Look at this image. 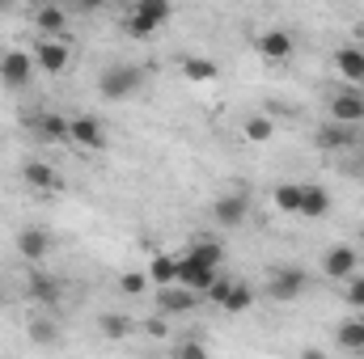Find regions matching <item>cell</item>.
I'll list each match as a JSON object with an SVG mask.
<instances>
[{
	"label": "cell",
	"mask_w": 364,
	"mask_h": 359,
	"mask_svg": "<svg viewBox=\"0 0 364 359\" xmlns=\"http://www.w3.org/2000/svg\"><path fill=\"white\" fill-rule=\"evenodd\" d=\"M250 300H255V292H250L246 283H233V292H229V300H225V313H246Z\"/></svg>",
	"instance_id": "cell-30"
},
{
	"label": "cell",
	"mask_w": 364,
	"mask_h": 359,
	"mask_svg": "<svg viewBox=\"0 0 364 359\" xmlns=\"http://www.w3.org/2000/svg\"><path fill=\"white\" fill-rule=\"evenodd\" d=\"M26 287H30V296H34L38 304H55V300H60L55 279H51V275H43V270H30V283H26Z\"/></svg>",
	"instance_id": "cell-22"
},
{
	"label": "cell",
	"mask_w": 364,
	"mask_h": 359,
	"mask_svg": "<svg viewBox=\"0 0 364 359\" xmlns=\"http://www.w3.org/2000/svg\"><path fill=\"white\" fill-rule=\"evenodd\" d=\"M356 153H360V165H364V136H360V144H356Z\"/></svg>",
	"instance_id": "cell-35"
},
{
	"label": "cell",
	"mask_w": 364,
	"mask_h": 359,
	"mask_svg": "<svg viewBox=\"0 0 364 359\" xmlns=\"http://www.w3.org/2000/svg\"><path fill=\"white\" fill-rule=\"evenodd\" d=\"M331 211V190L326 186H301V216L322 220Z\"/></svg>",
	"instance_id": "cell-17"
},
{
	"label": "cell",
	"mask_w": 364,
	"mask_h": 359,
	"mask_svg": "<svg viewBox=\"0 0 364 359\" xmlns=\"http://www.w3.org/2000/svg\"><path fill=\"white\" fill-rule=\"evenodd\" d=\"M144 275H149V283H153L157 292H161V287H174V283H178V263H174L170 254H153Z\"/></svg>",
	"instance_id": "cell-16"
},
{
	"label": "cell",
	"mask_w": 364,
	"mask_h": 359,
	"mask_svg": "<svg viewBox=\"0 0 364 359\" xmlns=\"http://www.w3.org/2000/svg\"><path fill=\"white\" fill-rule=\"evenodd\" d=\"M17 254L34 267V263H43L47 254H51V237H47V228H21L17 233Z\"/></svg>",
	"instance_id": "cell-14"
},
{
	"label": "cell",
	"mask_w": 364,
	"mask_h": 359,
	"mask_svg": "<svg viewBox=\"0 0 364 359\" xmlns=\"http://www.w3.org/2000/svg\"><path fill=\"white\" fill-rule=\"evenodd\" d=\"M0 304H4V287H0Z\"/></svg>",
	"instance_id": "cell-36"
},
{
	"label": "cell",
	"mask_w": 364,
	"mask_h": 359,
	"mask_svg": "<svg viewBox=\"0 0 364 359\" xmlns=\"http://www.w3.org/2000/svg\"><path fill=\"white\" fill-rule=\"evenodd\" d=\"M246 211H250L246 194H220V199L212 203V220H216L220 228H237V224L246 220Z\"/></svg>",
	"instance_id": "cell-13"
},
{
	"label": "cell",
	"mask_w": 364,
	"mask_h": 359,
	"mask_svg": "<svg viewBox=\"0 0 364 359\" xmlns=\"http://www.w3.org/2000/svg\"><path fill=\"white\" fill-rule=\"evenodd\" d=\"M348 304H352V309H364V275L348 279Z\"/></svg>",
	"instance_id": "cell-33"
},
{
	"label": "cell",
	"mask_w": 364,
	"mask_h": 359,
	"mask_svg": "<svg viewBox=\"0 0 364 359\" xmlns=\"http://www.w3.org/2000/svg\"><path fill=\"white\" fill-rule=\"evenodd\" d=\"M34 77V55L26 51H4L0 55V85L4 89H26Z\"/></svg>",
	"instance_id": "cell-4"
},
{
	"label": "cell",
	"mask_w": 364,
	"mask_h": 359,
	"mask_svg": "<svg viewBox=\"0 0 364 359\" xmlns=\"http://www.w3.org/2000/svg\"><path fill=\"white\" fill-rule=\"evenodd\" d=\"M149 287H153V283H149L144 270H123V275H119V292H123V296H144Z\"/></svg>",
	"instance_id": "cell-28"
},
{
	"label": "cell",
	"mask_w": 364,
	"mask_h": 359,
	"mask_svg": "<svg viewBox=\"0 0 364 359\" xmlns=\"http://www.w3.org/2000/svg\"><path fill=\"white\" fill-rule=\"evenodd\" d=\"M174 263H178V287H186V292H208V287L216 283V275H220V270L195 263L191 254H178Z\"/></svg>",
	"instance_id": "cell-8"
},
{
	"label": "cell",
	"mask_w": 364,
	"mask_h": 359,
	"mask_svg": "<svg viewBox=\"0 0 364 359\" xmlns=\"http://www.w3.org/2000/svg\"><path fill=\"white\" fill-rule=\"evenodd\" d=\"M68 140L81 148H106V127L93 114H77V118H68Z\"/></svg>",
	"instance_id": "cell-11"
},
{
	"label": "cell",
	"mask_w": 364,
	"mask_h": 359,
	"mask_svg": "<svg viewBox=\"0 0 364 359\" xmlns=\"http://www.w3.org/2000/svg\"><path fill=\"white\" fill-rule=\"evenodd\" d=\"M97 330H102V338H110V343H123V338L132 334V321H127L123 313H102V317H97Z\"/></svg>",
	"instance_id": "cell-25"
},
{
	"label": "cell",
	"mask_w": 364,
	"mask_h": 359,
	"mask_svg": "<svg viewBox=\"0 0 364 359\" xmlns=\"http://www.w3.org/2000/svg\"><path fill=\"white\" fill-rule=\"evenodd\" d=\"M182 77H186L191 85H212V81H216V64L203 60V55H186V60H182Z\"/></svg>",
	"instance_id": "cell-21"
},
{
	"label": "cell",
	"mask_w": 364,
	"mask_h": 359,
	"mask_svg": "<svg viewBox=\"0 0 364 359\" xmlns=\"http://www.w3.org/2000/svg\"><path fill=\"white\" fill-rule=\"evenodd\" d=\"M272 203L284 216H301V186H296V182H279L275 194H272Z\"/></svg>",
	"instance_id": "cell-23"
},
{
	"label": "cell",
	"mask_w": 364,
	"mask_h": 359,
	"mask_svg": "<svg viewBox=\"0 0 364 359\" xmlns=\"http://www.w3.org/2000/svg\"><path fill=\"white\" fill-rule=\"evenodd\" d=\"M275 136V123L267 114H255V118H246V140H255V144H267Z\"/></svg>",
	"instance_id": "cell-29"
},
{
	"label": "cell",
	"mask_w": 364,
	"mask_h": 359,
	"mask_svg": "<svg viewBox=\"0 0 364 359\" xmlns=\"http://www.w3.org/2000/svg\"><path fill=\"white\" fill-rule=\"evenodd\" d=\"M314 144H318L322 153H348V148L360 144V131H356V127H343V123H326V127H318Z\"/></svg>",
	"instance_id": "cell-9"
},
{
	"label": "cell",
	"mask_w": 364,
	"mask_h": 359,
	"mask_svg": "<svg viewBox=\"0 0 364 359\" xmlns=\"http://www.w3.org/2000/svg\"><path fill=\"white\" fill-rule=\"evenodd\" d=\"M170 17H174V9H170L166 0H140V4H132V9H127L123 26H127V34H132V38H149V34H157Z\"/></svg>",
	"instance_id": "cell-2"
},
{
	"label": "cell",
	"mask_w": 364,
	"mask_h": 359,
	"mask_svg": "<svg viewBox=\"0 0 364 359\" xmlns=\"http://www.w3.org/2000/svg\"><path fill=\"white\" fill-rule=\"evenodd\" d=\"M335 72L348 81V89L364 85V47H339L335 51Z\"/></svg>",
	"instance_id": "cell-12"
},
{
	"label": "cell",
	"mask_w": 364,
	"mask_h": 359,
	"mask_svg": "<svg viewBox=\"0 0 364 359\" xmlns=\"http://www.w3.org/2000/svg\"><path fill=\"white\" fill-rule=\"evenodd\" d=\"M195 263H203V267H212V270H220V258H225V245L216 241V237H195L191 241V250H186Z\"/></svg>",
	"instance_id": "cell-18"
},
{
	"label": "cell",
	"mask_w": 364,
	"mask_h": 359,
	"mask_svg": "<svg viewBox=\"0 0 364 359\" xmlns=\"http://www.w3.org/2000/svg\"><path fill=\"white\" fill-rule=\"evenodd\" d=\"M38 140H47V144L68 140V118H60V114H43V118H38Z\"/></svg>",
	"instance_id": "cell-26"
},
{
	"label": "cell",
	"mask_w": 364,
	"mask_h": 359,
	"mask_svg": "<svg viewBox=\"0 0 364 359\" xmlns=\"http://www.w3.org/2000/svg\"><path fill=\"white\" fill-rule=\"evenodd\" d=\"M174 359H208V347H203L199 338H182L178 351H174Z\"/></svg>",
	"instance_id": "cell-31"
},
{
	"label": "cell",
	"mask_w": 364,
	"mask_h": 359,
	"mask_svg": "<svg viewBox=\"0 0 364 359\" xmlns=\"http://www.w3.org/2000/svg\"><path fill=\"white\" fill-rule=\"evenodd\" d=\"M360 245H364V228H360Z\"/></svg>",
	"instance_id": "cell-37"
},
{
	"label": "cell",
	"mask_w": 364,
	"mask_h": 359,
	"mask_svg": "<svg viewBox=\"0 0 364 359\" xmlns=\"http://www.w3.org/2000/svg\"><path fill=\"white\" fill-rule=\"evenodd\" d=\"M30 338H34L38 347H55V343H60V326H55L51 317H34V321H30Z\"/></svg>",
	"instance_id": "cell-27"
},
{
	"label": "cell",
	"mask_w": 364,
	"mask_h": 359,
	"mask_svg": "<svg viewBox=\"0 0 364 359\" xmlns=\"http://www.w3.org/2000/svg\"><path fill=\"white\" fill-rule=\"evenodd\" d=\"M144 330H149L153 338H166V321H161V317H153V321H144Z\"/></svg>",
	"instance_id": "cell-34"
},
{
	"label": "cell",
	"mask_w": 364,
	"mask_h": 359,
	"mask_svg": "<svg viewBox=\"0 0 364 359\" xmlns=\"http://www.w3.org/2000/svg\"><path fill=\"white\" fill-rule=\"evenodd\" d=\"M292 34L288 30H263L259 38H255V51L267 60V64H284V60H292Z\"/></svg>",
	"instance_id": "cell-10"
},
{
	"label": "cell",
	"mask_w": 364,
	"mask_h": 359,
	"mask_svg": "<svg viewBox=\"0 0 364 359\" xmlns=\"http://www.w3.org/2000/svg\"><path fill=\"white\" fill-rule=\"evenodd\" d=\"M360 43H364V26H360Z\"/></svg>",
	"instance_id": "cell-38"
},
{
	"label": "cell",
	"mask_w": 364,
	"mask_h": 359,
	"mask_svg": "<svg viewBox=\"0 0 364 359\" xmlns=\"http://www.w3.org/2000/svg\"><path fill=\"white\" fill-rule=\"evenodd\" d=\"M68 60H73V51H68L64 38H38V47H34V68H38V72L60 77V72L68 68Z\"/></svg>",
	"instance_id": "cell-5"
},
{
	"label": "cell",
	"mask_w": 364,
	"mask_h": 359,
	"mask_svg": "<svg viewBox=\"0 0 364 359\" xmlns=\"http://www.w3.org/2000/svg\"><path fill=\"white\" fill-rule=\"evenodd\" d=\"M305 287H309V275L301 267H275L267 279V296L275 304H292L296 296H305Z\"/></svg>",
	"instance_id": "cell-3"
},
{
	"label": "cell",
	"mask_w": 364,
	"mask_h": 359,
	"mask_svg": "<svg viewBox=\"0 0 364 359\" xmlns=\"http://www.w3.org/2000/svg\"><path fill=\"white\" fill-rule=\"evenodd\" d=\"M157 309L166 313V317H182V313H191L195 309V292H186V287H161L157 292Z\"/></svg>",
	"instance_id": "cell-15"
},
{
	"label": "cell",
	"mask_w": 364,
	"mask_h": 359,
	"mask_svg": "<svg viewBox=\"0 0 364 359\" xmlns=\"http://www.w3.org/2000/svg\"><path fill=\"white\" fill-rule=\"evenodd\" d=\"M356 267H360V250H356V245H335V250H326V258H322V275H326V279H339V283L356 279Z\"/></svg>",
	"instance_id": "cell-7"
},
{
	"label": "cell",
	"mask_w": 364,
	"mask_h": 359,
	"mask_svg": "<svg viewBox=\"0 0 364 359\" xmlns=\"http://www.w3.org/2000/svg\"><path fill=\"white\" fill-rule=\"evenodd\" d=\"M335 343H339L343 351H356V355H364V317H348V321H339Z\"/></svg>",
	"instance_id": "cell-19"
},
{
	"label": "cell",
	"mask_w": 364,
	"mask_h": 359,
	"mask_svg": "<svg viewBox=\"0 0 364 359\" xmlns=\"http://www.w3.org/2000/svg\"><path fill=\"white\" fill-rule=\"evenodd\" d=\"M64 21H68V13H64L60 4H43V9L34 13V26L43 30V38H60V34H64Z\"/></svg>",
	"instance_id": "cell-20"
},
{
	"label": "cell",
	"mask_w": 364,
	"mask_h": 359,
	"mask_svg": "<svg viewBox=\"0 0 364 359\" xmlns=\"http://www.w3.org/2000/svg\"><path fill=\"white\" fill-rule=\"evenodd\" d=\"M331 123H343V127H356L364 123V93L360 89H339L331 97Z\"/></svg>",
	"instance_id": "cell-6"
},
{
	"label": "cell",
	"mask_w": 364,
	"mask_h": 359,
	"mask_svg": "<svg viewBox=\"0 0 364 359\" xmlns=\"http://www.w3.org/2000/svg\"><path fill=\"white\" fill-rule=\"evenodd\" d=\"M21 178L30 182L34 190H55V186H60V178H55V170H51V165H43V161H26Z\"/></svg>",
	"instance_id": "cell-24"
},
{
	"label": "cell",
	"mask_w": 364,
	"mask_h": 359,
	"mask_svg": "<svg viewBox=\"0 0 364 359\" xmlns=\"http://www.w3.org/2000/svg\"><path fill=\"white\" fill-rule=\"evenodd\" d=\"M140 85H144V68L140 64H110L97 77V93L106 101H127L132 93H140Z\"/></svg>",
	"instance_id": "cell-1"
},
{
	"label": "cell",
	"mask_w": 364,
	"mask_h": 359,
	"mask_svg": "<svg viewBox=\"0 0 364 359\" xmlns=\"http://www.w3.org/2000/svg\"><path fill=\"white\" fill-rule=\"evenodd\" d=\"M229 292H233V279H229V275H216V283L208 287V296H212V300H216L220 309H225V300H229Z\"/></svg>",
	"instance_id": "cell-32"
}]
</instances>
